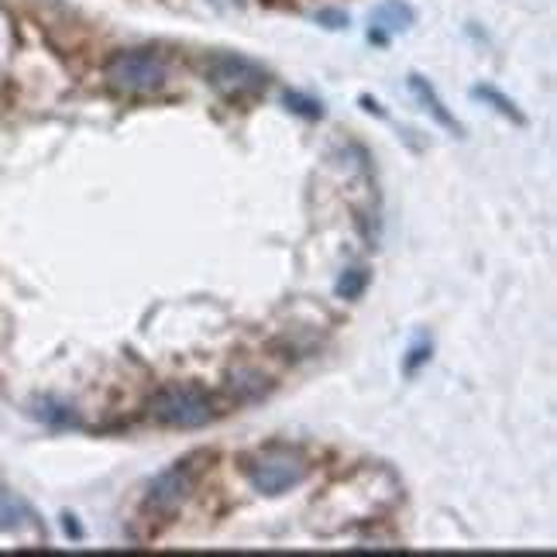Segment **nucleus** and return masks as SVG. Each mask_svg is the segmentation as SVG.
<instances>
[{
    "label": "nucleus",
    "instance_id": "obj_13",
    "mask_svg": "<svg viewBox=\"0 0 557 557\" xmlns=\"http://www.w3.org/2000/svg\"><path fill=\"white\" fill-rule=\"evenodd\" d=\"M46 406H49V413H46V410H38L41 420L59 423V426H73V423H76V413L70 410V406H59V403H46Z\"/></svg>",
    "mask_w": 557,
    "mask_h": 557
},
{
    "label": "nucleus",
    "instance_id": "obj_10",
    "mask_svg": "<svg viewBox=\"0 0 557 557\" xmlns=\"http://www.w3.org/2000/svg\"><path fill=\"white\" fill-rule=\"evenodd\" d=\"M475 97L479 100H488L492 107H496V111L503 114V117H509V121H517V124H527V117H523V111L517 103H512L506 94H499L496 87H475Z\"/></svg>",
    "mask_w": 557,
    "mask_h": 557
},
{
    "label": "nucleus",
    "instance_id": "obj_15",
    "mask_svg": "<svg viewBox=\"0 0 557 557\" xmlns=\"http://www.w3.org/2000/svg\"><path fill=\"white\" fill-rule=\"evenodd\" d=\"M431 351H434L431 345H417V348L410 351V358H406V372H410V375H413V372H417V369L423 366V361H426V358H431Z\"/></svg>",
    "mask_w": 557,
    "mask_h": 557
},
{
    "label": "nucleus",
    "instance_id": "obj_7",
    "mask_svg": "<svg viewBox=\"0 0 557 557\" xmlns=\"http://www.w3.org/2000/svg\"><path fill=\"white\" fill-rule=\"evenodd\" d=\"M372 32H406L413 25V8H406L403 0H385V4L372 11Z\"/></svg>",
    "mask_w": 557,
    "mask_h": 557
},
{
    "label": "nucleus",
    "instance_id": "obj_4",
    "mask_svg": "<svg viewBox=\"0 0 557 557\" xmlns=\"http://www.w3.org/2000/svg\"><path fill=\"white\" fill-rule=\"evenodd\" d=\"M207 83L221 97L231 100H248V97H259L269 87V70L259 66L255 59L238 55V52H218L207 59V70H203Z\"/></svg>",
    "mask_w": 557,
    "mask_h": 557
},
{
    "label": "nucleus",
    "instance_id": "obj_5",
    "mask_svg": "<svg viewBox=\"0 0 557 557\" xmlns=\"http://www.w3.org/2000/svg\"><path fill=\"white\" fill-rule=\"evenodd\" d=\"M207 455H189L183 461H176L173 468H165L162 475L152 479V485H148L145 492V517H173V512L193 496V488H197L200 482V471H203V461Z\"/></svg>",
    "mask_w": 557,
    "mask_h": 557
},
{
    "label": "nucleus",
    "instance_id": "obj_6",
    "mask_svg": "<svg viewBox=\"0 0 557 557\" xmlns=\"http://www.w3.org/2000/svg\"><path fill=\"white\" fill-rule=\"evenodd\" d=\"M410 90H413V97L426 107V111H431L434 114V121L437 124H444L447 127V132H455V135H461V124L451 117V111H447V107H444V100L437 97V90L431 87V83H426L423 76H410Z\"/></svg>",
    "mask_w": 557,
    "mask_h": 557
},
{
    "label": "nucleus",
    "instance_id": "obj_2",
    "mask_svg": "<svg viewBox=\"0 0 557 557\" xmlns=\"http://www.w3.org/2000/svg\"><path fill=\"white\" fill-rule=\"evenodd\" d=\"M165 76H169V66L156 49H117L103 62L107 87L117 94H132V97L162 90Z\"/></svg>",
    "mask_w": 557,
    "mask_h": 557
},
{
    "label": "nucleus",
    "instance_id": "obj_9",
    "mask_svg": "<svg viewBox=\"0 0 557 557\" xmlns=\"http://www.w3.org/2000/svg\"><path fill=\"white\" fill-rule=\"evenodd\" d=\"M231 393L238 396V403L245 399H259L269 393V379L255 369H238V375H231Z\"/></svg>",
    "mask_w": 557,
    "mask_h": 557
},
{
    "label": "nucleus",
    "instance_id": "obj_3",
    "mask_svg": "<svg viewBox=\"0 0 557 557\" xmlns=\"http://www.w3.org/2000/svg\"><path fill=\"white\" fill-rule=\"evenodd\" d=\"M245 479L248 485L259 492V496H283V492L304 485L310 475V465L299 451H289V447H269V451H259L245 458Z\"/></svg>",
    "mask_w": 557,
    "mask_h": 557
},
{
    "label": "nucleus",
    "instance_id": "obj_14",
    "mask_svg": "<svg viewBox=\"0 0 557 557\" xmlns=\"http://www.w3.org/2000/svg\"><path fill=\"white\" fill-rule=\"evenodd\" d=\"M317 21H320V25H324V28H348V14L345 11H337V8H324V11H317Z\"/></svg>",
    "mask_w": 557,
    "mask_h": 557
},
{
    "label": "nucleus",
    "instance_id": "obj_12",
    "mask_svg": "<svg viewBox=\"0 0 557 557\" xmlns=\"http://www.w3.org/2000/svg\"><path fill=\"white\" fill-rule=\"evenodd\" d=\"M286 103H289V111H296V114H304V117H324V103H317V100H310V97H304V94H286Z\"/></svg>",
    "mask_w": 557,
    "mask_h": 557
},
{
    "label": "nucleus",
    "instance_id": "obj_8",
    "mask_svg": "<svg viewBox=\"0 0 557 557\" xmlns=\"http://www.w3.org/2000/svg\"><path fill=\"white\" fill-rule=\"evenodd\" d=\"M35 523V512L28 509V503H21L17 496L0 488V530H21Z\"/></svg>",
    "mask_w": 557,
    "mask_h": 557
},
{
    "label": "nucleus",
    "instance_id": "obj_1",
    "mask_svg": "<svg viewBox=\"0 0 557 557\" xmlns=\"http://www.w3.org/2000/svg\"><path fill=\"white\" fill-rule=\"evenodd\" d=\"M148 417L176 431H197L218 417V399L197 382H169L148 399Z\"/></svg>",
    "mask_w": 557,
    "mask_h": 557
},
{
    "label": "nucleus",
    "instance_id": "obj_11",
    "mask_svg": "<svg viewBox=\"0 0 557 557\" xmlns=\"http://www.w3.org/2000/svg\"><path fill=\"white\" fill-rule=\"evenodd\" d=\"M366 286H369V269H361V265L345 269V275L337 278V296L341 299H358L361 293H366Z\"/></svg>",
    "mask_w": 557,
    "mask_h": 557
}]
</instances>
